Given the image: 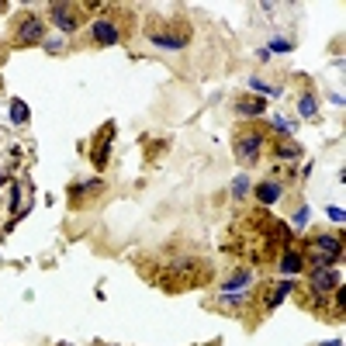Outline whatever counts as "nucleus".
Here are the masks:
<instances>
[{
  "label": "nucleus",
  "instance_id": "obj_1",
  "mask_svg": "<svg viewBox=\"0 0 346 346\" xmlns=\"http://www.w3.org/2000/svg\"><path fill=\"white\" fill-rule=\"evenodd\" d=\"M301 256L312 267H332L343 260V243H339V235H315Z\"/></svg>",
  "mask_w": 346,
  "mask_h": 346
},
{
  "label": "nucleus",
  "instance_id": "obj_2",
  "mask_svg": "<svg viewBox=\"0 0 346 346\" xmlns=\"http://www.w3.org/2000/svg\"><path fill=\"white\" fill-rule=\"evenodd\" d=\"M308 288H312L308 305L315 308L322 298H332V291H339V273H336L332 267H312V273H308Z\"/></svg>",
  "mask_w": 346,
  "mask_h": 346
},
{
  "label": "nucleus",
  "instance_id": "obj_3",
  "mask_svg": "<svg viewBox=\"0 0 346 346\" xmlns=\"http://www.w3.org/2000/svg\"><path fill=\"white\" fill-rule=\"evenodd\" d=\"M11 42H14V45H42V42H45V28H42L39 14H21L18 24H14Z\"/></svg>",
  "mask_w": 346,
  "mask_h": 346
},
{
  "label": "nucleus",
  "instance_id": "obj_4",
  "mask_svg": "<svg viewBox=\"0 0 346 346\" xmlns=\"http://www.w3.org/2000/svg\"><path fill=\"white\" fill-rule=\"evenodd\" d=\"M260 149H263V135L260 132H253V128H246V132H239L235 135V159L239 163H256L260 159Z\"/></svg>",
  "mask_w": 346,
  "mask_h": 346
},
{
  "label": "nucleus",
  "instance_id": "obj_5",
  "mask_svg": "<svg viewBox=\"0 0 346 346\" xmlns=\"http://www.w3.org/2000/svg\"><path fill=\"white\" fill-rule=\"evenodd\" d=\"M87 39L94 42V45H118V42H121V28H118L111 18H100V21L90 24Z\"/></svg>",
  "mask_w": 346,
  "mask_h": 346
},
{
  "label": "nucleus",
  "instance_id": "obj_6",
  "mask_svg": "<svg viewBox=\"0 0 346 346\" xmlns=\"http://www.w3.org/2000/svg\"><path fill=\"white\" fill-rule=\"evenodd\" d=\"M80 11L83 7H73V4H52V24H59L62 31H77V24H80Z\"/></svg>",
  "mask_w": 346,
  "mask_h": 346
},
{
  "label": "nucleus",
  "instance_id": "obj_7",
  "mask_svg": "<svg viewBox=\"0 0 346 346\" xmlns=\"http://www.w3.org/2000/svg\"><path fill=\"white\" fill-rule=\"evenodd\" d=\"M250 288H253V270L250 267L232 270L229 277L222 281V294H239V291H250Z\"/></svg>",
  "mask_w": 346,
  "mask_h": 346
},
{
  "label": "nucleus",
  "instance_id": "obj_8",
  "mask_svg": "<svg viewBox=\"0 0 346 346\" xmlns=\"http://www.w3.org/2000/svg\"><path fill=\"white\" fill-rule=\"evenodd\" d=\"M149 39H153V45H159V49H184V45L191 42V31H187V28H180V31H153Z\"/></svg>",
  "mask_w": 346,
  "mask_h": 346
},
{
  "label": "nucleus",
  "instance_id": "obj_9",
  "mask_svg": "<svg viewBox=\"0 0 346 346\" xmlns=\"http://www.w3.org/2000/svg\"><path fill=\"white\" fill-rule=\"evenodd\" d=\"M115 139V128L111 125H104L100 128V135H97V142H94V166L97 170H104L108 166V142Z\"/></svg>",
  "mask_w": 346,
  "mask_h": 346
},
{
  "label": "nucleus",
  "instance_id": "obj_10",
  "mask_svg": "<svg viewBox=\"0 0 346 346\" xmlns=\"http://www.w3.org/2000/svg\"><path fill=\"white\" fill-rule=\"evenodd\" d=\"M253 194H256V201H260V204H277V201H281V184H277V180H263V184H256V187H253Z\"/></svg>",
  "mask_w": 346,
  "mask_h": 346
},
{
  "label": "nucleus",
  "instance_id": "obj_11",
  "mask_svg": "<svg viewBox=\"0 0 346 346\" xmlns=\"http://www.w3.org/2000/svg\"><path fill=\"white\" fill-rule=\"evenodd\" d=\"M277 267H281V273L294 277V273L305 270V256H301L298 250H284V253H281V260H277Z\"/></svg>",
  "mask_w": 346,
  "mask_h": 346
},
{
  "label": "nucleus",
  "instance_id": "obj_12",
  "mask_svg": "<svg viewBox=\"0 0 346 346\" xmlns=\"http://www.w3.org/2000/svg\"><path fill=\"white\" fill-rule=\"evenodd\" d=\"M288 291H294V284H291V281H281L277 288H270L267 298H263V308H267V312H270V308H277L284 298H288Z\"/></svg>",
  "mask_w": 346,
  "mask_h": 346
},
{
  "label": "nucleus",
  "instance_id": "obj_13",
  "mask_svg": "<svg viewBox=\"0 0 346 346\" xmlns=\"http://www.w3.org/2000/svg\"><path fill=\"white\" fill-rule=\"evenodd\" d=\"M11 125H28V104L21 97L11 100Z\"/></svg>",
  "mask_w": 346,
  "mask_h": 346
},
{
  "label": "nucleus",
  "instance_id": "obj_14",
  "mask_svg": "<svg viewBox=\"0 0 346 346\" xmlns=\"http://www.w3.org/2000/svg\"><path fill=\"white\" fill-rule=\"evenodd\" d=\"M235 111H239V115L246 118H256V115H263V100H260V97H253V100H239V104H235Z\"/></svg>",
  "mask_w": 346,
  "mask_h": 346
},
{
  "label": "nucleus",
  "instance_id": "obj_15",
  "mask_svg": "<svg viewBox=\"0 0 346 346\" xmlns=\"http://www.w3.org/2000/svg\"><path fill=\"white\" fill-rule=\"evenodd\" d=\"M315 111H319V104H315V97L305 94L301 100H298V115L301 118H315Z\"/></svg>",
  "mask_w": 346,
  "mask_h": 346
},
{
  "label": "nucleus",
  "instance_id": "obj_16",
  "mask_svg": "<svg viewBox=\"0 0 346 346\" xmlns=\"http://www.w3.org/2000/svg\"><path fill=\"white\" fill-rule=\"evenodd\" d=\"M232 194H235V201H243V197L250 194V177H235V184H232Z\"/></svg>",
  "mask_w": 346,
  "mask_h": 346
},
{
  "label": "nucleus",
  "instance_id": "obj_17",
  "mask_svg": "<svg viewBox=\"0 0 346 346\" xmlns=\"http://www.w3.org/2000/svg\"><path fill=\"white\" fill-rule=\"evenodd\" d=\"M277 156H281V159H298L301 149H298L294 142H284V146H277Z\"/></svg>",
  "mask_w": 346,
  "mask_h": 346
},
{
  "label": "nucleus",
  "instance_id": "obj_18",
  "mask_svg": "<svg viewBox=\"0 0 346 346\" xmlns=\"http://www.w3.org/2000/svg\"><path fill=\"white\" fill-rule=\"evenodd\" d=\"M270 128H273L277 135H288L291 132V121H288V118H273V121H270Z\"/></svg>",
  "mask_w": 346,
  "mask_h": 346
},
{
  "label": "nucleus",
  "instance_id": "obj_19",
  "mask_svg": "<svg viewBox=\"0 0 346 346\" xmlns=\"http://www.w3.org/2000/svg\"><path fill=\"white\" fill-rule=\"evenodd\" d=\"M270 49H273V52H291L294 45H291L288 39H273V42H270Z\"/></svg>",
  "mask_w": 346,
  "mask_h": 346
},
{
  "label": "nucleus",
  "instance_id": "obj_20",
  "mask_svg": "<svg viewBox=\"0 0 346 346\" xmlns=\"http://www.w3.org/2000/svg\"><path fill=\"white\" fill-rule=\"evenodd\" d=\"M42 49H45V52H62V42H59V39H49V42H42Z\"/></svg>",
  "mask_w": 346,
  "mask_h": 346
},
{
  "label": "nucleus",
  "instance_id": "obj_21",
  "mask_svg": "<svg viewBox=\"0 0 346 346\" xmlns=\"http://www.w3.org/2000/svg\"><path fill=\"white\" fill-rule=\"evenodd\" d=\"M11 208H21V184L11 187Z\"/></svg>",
  "mask_w": 346,
  "mask_h": 346
},
{
  "label": "nucleus",
  "instance_id": "obj_22",
  "mask_svg": "<svg viewBox=\"0 0 346 346\" xmlns=\"http://www.w3.org/2000/svg\"><path fill=\"white\" fill-rule=\"evenodd\" d=\"M308 218H312V212H308V208H298V215H294V225H305Z\"/></svg>",
  "mask_w": 346,
  "mask_h": 346
},
{
  "label": "nucleus",
  "instance_id": "obj_23",
  "mask_svg": "<svg viewBox=\"0 0 346 346\" xmlns=\"http://www.w3.org/2000/svg\"><path fill=\"white\" fill-rule=\"evenodd\" d=\"M329 218H332V222H343V212H339L336 204H329Z\"/></svg>",
  "mask_w": 346,
  "mask_h": 346
},
{
  "label": "nucleus",
  "instance_id": "obj_24",
  "mask_svg": "<svg viewBox=\"0 0 346 346\" xmlns=\"http://www.w3.org/2000/svg\"><path fill=\"white\" fill-rule=\"evenodd\" d=\"M322 346H343V343H339V339H336V343H322Z\"/></svg>",
  "mask_w": 346,
  "mask_h": 346
},
{
  "label": "nucleus",
  "instance_id": "obj_25",
  "mask_svg": "<svg viewBox=\"0 0 346 346\" xmlns=\"http://www.w3.org/2000/svg\"><path fill=\"white\" fill-rule=\"evenodd\" d=\"M4 11H7V4H4V0H0V14H4Z\"/></svg>",
  "mask_w": 346,
  "mask_h": 346
},
{
  "label": "nucleus",
  "instance_id": "obj_26",
  "mask_svg": "<svg viewBox=\"0 0 346 346\" xmlns=\"http://www.w3.org/2000/svg\"><path fill=\"white\" fill-rule=\"evenodd\" d=\"M0 184H7V180H4V173H0Z\"/></svg>",
  "mask_w": 346,
  "mask_h": 346
},
{
  "label": "nucleus",
  "instance_id": "obj_27",
  "mask_svg": "<svg viewBox=\"0 0 346 346\" xmlns=\"http://www.w3.org/2000/svg\"><path fill=\"white\" fill-rule=\"evenodd\" d=\"M0 62H4V49H0Z\"/></svg>",
  "mask_w": 346,
  "mask_h": 346
}]
</instances>
